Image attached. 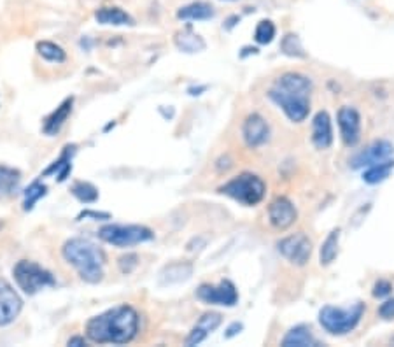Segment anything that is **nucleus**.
I'll list each match as a JSON object with an SVG mask.
<instances>
[{"mask_svg": "<svg viewBox=\"0 0 394 347\" xmlns=\"http://www.w3.org/2000/svg\"><path fill=\"white\" fill-rule=\"evenodd\" d=\"M138 331V314L133 307L119 306L88 321L86 335L98 344H126Z\"/></svg>", "mask_w": 394, "mask_h": 347, "instance_id": "obj_1", "label": "nucleus"}, {"mask_svg": "<svg viewBox=\"0 0 394 347\" xmlns=\"http://www.w3.org/2000/svg\"><path fill=\"white\" fill-rule=\"evenodd\" d=\"M310 91L312 81L308 77L288 72L277 79L276 86L268 91V99L279 106L291 121L300 123L310 111Z\"/></svg>", "mask_w": 394, "mask_h": 347, "instance_id": "obj_2", "label": "nucleus"}, {"mask_svg": "<svg viewBox=\"0 0 394 347\" xmlns=\"http://www.w3.org/2000/svg\"><path fill=\"white\" fill-rule=\"evenodd\" d=\"M61 254H64L65 261L76 267L83 281L90 284L102 281L106 256H103L102 249L96 248L94 242L86 241V238H71L64 244Z\"/></svg>", "mask_w": 394, "mask_h": 347, "instance_id": "obj_3", "label": "nucleus"}, {"mask_svg": "<svg viewBox=\"0 0 394 347\" xmlns=\"http://www.w3.org/2000/svg\"><path fill=\"white\" fill-rule=\"evenodd\" d=\"M365 314V303L358 302L350 307H323L319 312V323L328 333L347 335L354 330Z\"/></svg>", "mask_w": 394, "mask_h": 347, "instance_id": "obj_4", "label": "nucleus"}, {"mask_svg": "<svg viewBox=\"0 0 394 347\" xmlns=\"http://www.w3.org/2000/svg\"><path fill=\"white\" fill-rule=\"evenodd\" d=\"M219 191L237 200V202L244 203V206H256L265 196L266 184L263 183L261 177L254 176V174H241V176L233 177L230 183H226L225 186L219 188Z\"/></svg>", "mask_w": 394, "mask_h": 347, "instance_id": "obj_5", "label": "nucleus"}, {"mask_svg": "<svg viewBox=\"0 0 394 347\" xmlns=\"http://www.w3.org/2000/svg\"><path fill=\"white\" fill-rule=\"evenodd\" d=\"M98 237L107 244L118 246V248H130V246L153 241L154 233L148 226L142 225H106L100 228Z\"/></svg>", "mask_w": 394, "mask_h": 347, "instance_id": "obj_6", "label": "nucleus"}, {"mask_svg": "<svg viewBox=\"0 0 394 347\" xmlns=\"http://www.w3.org/2000/svg\"><path fill=\"white\" fill-rule=\"evenodd\" d=\"M14 279H16L18 286L26 293V295H36L48 286H55L56 281L51 272L42 268L41 265L34 263V261L21 260L14 267Z\"/></svg>", "mask_w": 394, "mask_h": 347, "instance_id": "obj_7", "label": "nucleus"}, {"mask_svg": "<svg viewBox=\"0 0 394 347\" xmlns=\"http://www.w3.org/2000/svg\"><path fill=\"white\" fill-rule=\"evenodd\" d=\"M277 249L289 263L298 265V267H303L308 260H310L312 254V242L308 241V237L305 233H295L289 235V237L282 238V241L277 244Z\"/></svg>", "mask_w": 394, "mask_h": 347, "instance_id": "obj_8", "label": "nucleus"}, {"mask_svg": "<svg viewBox=\"0 0 394 347\" xmlns=\"http://www.w3.org/2000/svg\"><path fill=\"white\" fill-rule=\"evenodd\" d=\"M202 302L211 303V306H225V307H233L238 302V293L237 288L233 286V283L230 281H221L219 286H211V284H202L196 291Z\"/></svg>", "mask_w": 394, "mask_h": 347, "instance_id": "obj_9", "label": "nucleus"}, {"mask_svg": "<svg viewBox=\"0 0 394 347\" xmlns=\"http://www.w3.org/2000/svg\"><path fill=\"white\" fill-rule=\"evenodd\" d=\"M394 153V146L388 141H377L373 144H370L368 148L359 151L356 156H353L350 160V167L353 169H368L372 165L380 164V161L389 160Z\"/></svg>", "mask_w": 394, "mask_h": 347, "instance_id": "obj_10", "label": "nucleus"}, {"mask_svg": "<svg viewBox=\"0 0 394 347\" xmlns=\"http://www.w3.org/2000/svg\"><path fill=\"white\" fill-rule=\"evenodd\" d=\"M23 302L6 279H0V326H7L18 318Z\"/></svg>", "mask_w": 394, "mask_h": 347, "instance_id": "obj_11", "label": "nucleus"}, {"mask_svg": "<svg viewBox=\"0 0 394 347\" xmlns=\"http://www.w3.org/2000/svg\"><path fill=\"white\" fill-rule=\"evenodd\" d=\"M338 126L345 146H356L361 139V116L354 107H342L338 111Z\"/></svg>", "mask_w": 394, "mask_h": 347, "instance_id": "obj_12", "label": "nucleus"}, {"mask_svg": "<svg viewBox=\"0 0 394 347\" xmlns=\"http://www.w3.org/2000/svg\"><path fill=\"white\" fill-rule=\"evenodd\" d=\"M268 218H270V223H272L277 230H286L296 221L298 212H296V207L293 206L291 200L284 198V196H279V198H276L272 203H270Z\"/></svg>", "mask_w": 394, "mask_h": 347, "instance_id": "obj_13", "label": "nucleus"}, {"mask_svg": "<svg viewBox=\"0 0 394 347\" xmlns=\"http://www.w3.org/2000/svg\"><path fill=\"white\" fill-rule=\"evenodd\" d=\"M244 141L249 148H260L270 137L268 123L260 114H249L246 118L244 126H242Z\"/></svg>", "mask_w": 394, "mask_h": 347, "instance_id": "obj_14", "label": "nucleus"}, {"mask_svg": "<svg viewBox=\"0 0 394 347\" xmlns=\"http://www.w3.org/2000/svg\"><path fill=\"white\" fill-rule=\"evenodd\" d=\"M312 142L318 149H328L333 142V126L326 111H319L312 121Z\"/></svg>", "mask_w": 394, "mask_h": 347, "instance_id": "obj_15", "label": "nucleus"}, {"mask_svg": "<svg viewBox=\"0 0 394 347\" xmlns=\"http://www.w3.org/2000/svg\"><path fill=\"white\" fill-rule=\"evenodd\" d=\"M223 321V316L218 312H207L200 318V321L196 323V326L193 328L189 337L186 338V346H198L208 337V333L216 330Z\"/></svg>", "mask_w": 394, "mask_h": 347, "instance_id": "obj_16", "label": "nucleus"}, {"mask_svg": "<svg viewBox=\"0 0 394 347\" xmlns=\"http://www.w3.org/2000/svg\"><path fill=\"white\" fill-rule=\"evenodd\" d=\"M72 104H74V99L69 96V99H65L64 102L56 107V111H53V113L46 118L44 126H42V130H44L46 135H56L60 132L64 123L67 121L69 114L72 113Z\"/></svg>", "mask_w": 394, "mask_h": 347, "instance_id": "obj_17", "label": "nucleus"}, {"mask_svg": "<svg viewBox=\"0 0 394 347\" xmlns=\"http://www.w3.org/2000/svg\"><path fill=\"white\" fill-rule=\"evenodd\" d=\"M214 7L207 2H191L177 11V18L183 21H206V19L214 18Z\"/></svg>", "mask_w": 394, "mask_h": 347, "instance_id": "obj_18", "label": "nucleus"}, {"mask_svg": "<svg viewBox=\"0 0 394 347\" xmlns=\"http://www.w3.org/2000/svg\"><path fill=\"white\" fill-rule=\"evenodd\" d=\"M95 19L100 25H113V26H125L133 25V18L121 7H100L95 13Z\"/></svg>", "mask_w": 394, "mask_h": 347, "instance_id": "obj_19", "label": "nucleus"}, {"mask_svg": "<svg viewBox=\"0 0 394 347\" xmlns=\"http://www.w3.org/2000/svg\"><path fill=\"white\" fill-rule=\"evenodd\" d=\"M282 346L284 347H314V346H318V341H315V337L312 335L310 328L300 325V326L291 328V330L288 331V335L282 338Z\"/></svg>", "mask_w": 394, "mask_h": 347, "instance_id": "obj_20", "label": "nucleus"}, {"mask_svg": "<svg viewBox=\"0 0 394 347\" xmlns=\"http://www.w3.org/2000/svg\"><path fill=\"white\" fill-rule=\"evenodd\" d=\"M76 151V146H67V148L64 149V153H61V156L58 158L55 164L51 165V167L48 169L42 176H49V174H56V179L58 183H64L65 179L69 177V174L72 171V154Z\"/></svg>", "mask_w": 394, "mask_h": 347, "instance_id": "obj_21", "label": "nucleus"}, {"mask_svg": "<svg viewBox=\"0 0 394 347\" xmlns=\"http://www.w3.org/2000/svg\"><path fill=\"white\" fill-rule=\"evenodd\" d=\"M193 273V267L189 263H173L165 267L163 272L160 273V283L163 286L167 284H177L183 283V281L189 279V276Z\"/></svg>", "mask_w": 394, "mask_h": 347, "instance_id": "obj_22", "label": "nucleus"}, {"mask_svg": "<svg viewBox=\"0 0 394 347\" xmlns=\"http://www.w3.org/2000/svg\"><path fill=\"white\" fill-rule=\"evenodd\" d=\"M394 171V160H385L380 161V164L372 165V167H368L363 174V181L368 184H378L382 183V181L388 179L389 176H391V172Z\"/></svg>", "mask_w": 394, "mask_h": 347, "instance_id": "obj_23", "label": "nucleus"}, {"mask_svg": "<svg viewBox=\"0 0 394 347\" xmlns=\"http://www.w3.org/2000/svg\"><path fill=\"white\" fill-rule=\"evenodd\" d=\"M176 44L181 51L184 53H198L206 49V42L198 34L186 30V32H179L176 36Z\"/></svg>", "mask_w": 394, "mask_h": 347, "instance_id": "obj_24", "label": "nucleus"}, {"mask_svg": "<svg viewBox=\"0 0 394 347\" xmlns=\"http://www.w3.org/2000/svg\"><path fill=\"white\" fill-rule=\"evenodd\" d=\"M338 238H340V230H333L326 237V241L320 246V265H330L333 263L335 258L338 254Z\"/></svg>", "mask_w": 394, "mask_h": 347, "instance_id": "obj_25", "label": "nucleus"}, {"mask_svg": "<svg viewBox=\"0 0 394 347\" xmlns=\"http://www.w3.org/2000/svg\"><path fill=\"white\" fill-rule=\"evenodd\" d=\"M37 53L44 58V60L53 61V64H64L65 58H67L64 48L55 44V42H51V41L37 42Z\"/></svg>", "mask_w": 394, "mask_h": 347, "instance_id": "obj_26", "label": "nucleus"}, {"mask_svg": "<svg viewBox=\"0 0 394 347\" xmlns=\"http://www.w3.org/2000/svg\"><path fill=\"white\" fill-rule=\"evenodd\" d=\"M19 183V172L14 171V169L4 167L0 165V198L2 196H7L16 190Z\"/></svg>", "mask_w": 394, "mask_h": 347, "instance_id": "obj_27", "label": "nucleus"}, {"mask_svg": "<svg viewBox=\"0 0 394 347\" xmlns=\"http://www.w3.org/2000/svg\"><path fill=\"white\" fill-rule=\"evenodd\" d=\"M72 195L81 203H94L98 200V190L91 183H84V181H79V183L72 186Z\"/></svg>", "mask_w": 394, "mask_h": 347, "instance_id": "obj_28", "label": "nucleus"}, {"mask_svg": "<svg viewBox=\"0 0 394 347\" xmlns=\"http://www.w3.org/2000/svg\"><path fill=\"white\" fill-rule=\"evenodd\" d=\"M48 193V188L41 183V181H36V183L30 184L25 191V202H23V209L32 211L34 206L42 198V196Z\"/></svg>", "mask_w": 394, "mask_h": 347, "instance_id": "obj_29", "label": "nucleus"}, {"mask_svg": "<svg viewBox=\"0 0 394 347\" xmlns=\"http://www.w3.org/2000/svg\"><path fill=\"white\" fill-rule=\"evenodd\" d=\"M273 37H276V25L270 19H261L258 23L256 30H254L256 42H260V44H270L273 41Z\"/></svg>", "mask_w": 394, "mask_h": 347, "instance_id": "obj_30", "label": "nucleus"}, {"mask_svg": "<svg viewBox=\"0 0 394 347\" xmlns=\"http://www.w3.org/2000/svg\"><path fill=\"white\" fill-rule=\"evenodd\" d=\"M282 51L289 56H305L303 46H301L298 36H295V34H288V36L284 37V41H282Z\"/></svg>", "mask_w": 394, "mask_h": 347, "instance_id": "obj_31", "label": "nucleus"}, {"mask_svg": "<svg viewBox=\"0 0 394 347\" xmlns=\"http://www.w3.org/2000/svg\"><path fill=\"white\" fill-rule=\"evenodd\" d=\"M137 265H138L137 254H126V256L119 258V268H121L123 273L133 272Z\"/></svg>", "mask_w": 394, "mask_h": 347, "instance_id": "obj_32", "label": "nucleus"}, {"mask_svg": "<svg viewBox=\"0 0 394 347\" xmlns=\"http://www.w3.org/2000/svg\"><path fill=\"white\" fill-rule=\"evenodd\" d=\"M391 291H393V284L389 283V281H378L375 286H373V296H377V298L388 296Z\"/></svg>", "mask_w": 394, "mask_h": 347, "instance_id": "obj_33", "label": "nucleus"}, {"mask_svg": "<svg viewBox=\"0 0 394 347\" xmlns=\"http://www.w3.org/2000/svg\"><path fill=\"white\" fill-rule=\"evenodd\" d=\"M378 316L384 319H394V298L382 303L380 308H378Z\"/></svg>", "mask_w": 394, "mask_h": 347, "instance_id": "obj_34", "label": "nucleus"}, {"mask_svg": "<svg viewBox=\"0 0 394 347\" xmlns=\"http://www.w3.org/2000/svg\"><path fill=\"white\" fill-rule=\"evenodd\" d=\"M83 218H95V219H109L111 216L107 214V212H95V211H84L81 212L79 218L77 219H83Z\"/></svg>", "mask_w": 394, "mask_h": 347, "instance_id": "obj_35", "label": "nucleus"}, {"mask_svg": "<svg viewBox=\"0 0 394 347\" xmlns=\"http://www.w3.org/2000/svg\"><path fill=\"white\" fill-rule=\"evenodd\" d=\"M241 330H242V325H241V323H233V325L228 328L226 337H228V338H231V337H233V335H237Z\"/></svg>", "mask_w": 394, "mask_h": 347, "instance_id": "obj_36", "label": "nucleus"}, {"mask_svg": "<svg viewBox=\"0 0 394 347\" xmlns=\"http://www.w3.org/2000/svg\"><path fill=\"white\" fill-rule=\"evenodd\" d=\"M67 346H86V341L83 337H72L69 338Z\"/></svg>", "mask_w": 394, "mask_h": 347, "instance_id": "obj_37", "label": "nucleus"}, {"mask_svg": "<svg viewBox=\"0 0 394 347\" xmlns=\"http://www.w3.org/2000/svg\"><path fill=\"white\" fill-rule=\"evenodd\" d=\"M230 2H233V0H230Z\"/></svg>", "mask_w": 394, "mask_h": 347, "instance_id": "obj_38", "label": "nucleus"}]
</instances>
